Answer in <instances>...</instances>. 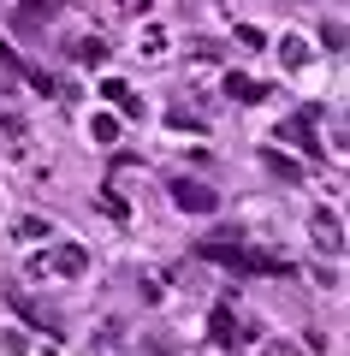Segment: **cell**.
I'll use <instances>...</instances> for the list:
<instances>
[{
	"mask_svg": "<svg viewBox=\"0 0 350 356\" xmlns=\"http://www.w3.org/2000/svg\"><path fill=\"white\" fill-rule=\"evenodd\" d=\"M309 232H315V250H321V255H344V226H338L333 208H315V214H309Z\"/></svg>",
	"mask_w": 350,
	"mask_h": 356,
	"instance_id": "3",
	"label": "cell"
},
{
	"mask_svg": "<svg viewBox=\"0 0 350 356\" xmlns=\"http://www.w3.org/2000/svg\"><path fill=\"white\" fill-rule=\"evenodd\" d=\"M173 202L184 208V214H214V208H220V196H214L202 178H173Z\"/></svg>",
	"mask_w": 350,
	"mask_h": 356,
	"instance_id": "2",
	"label": "cell"
},
{
	"mask_svg": "<svg viewBox=\"0 0 350 356\" xmlns=\"http://www.w3.org/2000/svg\"><path fill=\"white\" fill-rule=\"evenodd\" d=\"M303 60H309V42H303V36H279V65H285V72H297Z\"/></svg>",
	"mask_w": 350,
	"mask_h": 356,
	"instance_id": "8",
	"label": "cell"
},
{
	"mask_svg": "<svg viewBox=\"0 0 350 356\" xmlns=\"http://www.w3.org/2000/svg\"><path fill=\"white\" fill-rule=\"evenodd\" d=\"M285 143H297L303 154H321V143H315V113H297V119H285Z\"/></svg>",
	"mask_w": 350,
	"mask_h": 356,
	"instance_id": "6",
	"label": "cell"
},
{
	"mask_svg": "<svg viewBox=\"0 0 350 356\" xmlns=\"http://www.w3.org/2000/svg\"><path fill=\"white\" fill-rule=\"evenodd\" d=\"M208 339H214V344H232V339H238V315H232V297H220V303L208 309Z\"/></svg>",
	"mask_w": 350,
	"mask_h": 356,
	"instance_id": "4",
	"label": "cell"
},
{
	"mask_svg": "<svg viewBox=\"0 0 350 356\" xmlns=\"http://www.w3.org/2000/svg\"><path fill=\"white\" fill-rule=\"evenodd\" d=\"M267 356H297V350H291V344H267Z\"/></svg>",
	"mask_w": 350,
	"mask_h": 356,
	"instance_id": "15",
	"label": "cell"
},
{
	"mask_svg": "<svg viewBox=\"0 0 350 356\" xmlns=\"http://www.w3.org/2000/svg\"><path fill=\"white\" fill-rule=\"evenodd\" d=\"M225 95H232V102H262V89H255L244 72H225Z\"/></svg>",
	"mask_w": 350,
	"mask_h": 356,
	"instance_id": "9",
	"label": "cell"
},
{
	"mask_svg": "<svg viewBox=\"0 0 350 356\" xmlns=\"http://www.w3.org/2000/svg\"><path fill=\"white\" fill-rule=\"evenodd\" d=\"M48 13H54L48 0H24V6H18V18H24V24H42V18H48Z\"/></svg>",
	"mask_w": 350,
	"mask_h": 356,
	"instance_id": "11",
	"label": "cell"
},
{
	"mask_svg": "<svg viewBox=\"0 0 350 356\" xmlns=\"http://www.w3.org/2000/svg\"><path fill=\"white\" fill-rule=\"evenodd\" d=\"M89 131H95V143H119V125H113L107 113H101V119H95V125H89Z\"/></svg>",
	"mask_w": 350,
	"mask_h": 356,
	"instance_id": "12",
	"label": "cell"
},
{
	"mask_svg": "<svg viewBox=\"0 0 350 356\" xmlns=\"http://www.w3.org/2000/svg\"><path fill=\"white\" fill-rule=\"evenodd\" d=\"M262 166H267L273 178H285V184H303V161H285L279 149H262Z\"/></svg>",
	"mask_w": 350,
	"mask_h": 356,
	"instance_id": "7",
	"label": "cell"
},
{
	"mask_svg": "<svg viewBox=\"0 0 350 356\" xmlns=\"http://www.w3.org/2000/svg\"><path fill=\"white\" fill-rule=\"evenodd\" d=\"M30 273H54V280H83V273H89V255L77 250V243H60V250L36 255V261H30Z\"/></svg>",
	"mask_w": 350,
	"mask_h": 356,
	"instance_id": "1",
	"label": "cell"
},
{
	"mask_svg": "<svg viewBox=\"0 0 350 356\" xmlns=\"http://www.w3.org/2000/svg\"><path fill=\"white\" fill-rule=\"evenodd\" d=\"M101 95H107V107H119L125 119H143V102H137V89H131V83L107 77V83H101Z\"/></svg>",
	"mask_w": 350,
	"mask_h": 356,
	"instance_id": "5",
	"label": "cell"
},
{
	"mask_svg": "<svg viewBox=\"0 0 350 356\" xmlns=\"http://www.w3.org/2000/svg\"><path fill=\"white\" fill-rule=\"evenodd\" d=\"M77 60H83V65H101V60H107V42H95V36L77 42Z\"/></svg>",
	"mask_w": 350,
	"mask_h": 356,
	"instance_id": "10",
	"label": "cell"
},
{
	"mask_svg": "<svg viewBox=\"0 0 350 356\" xmlns=\"http://www.w3.org/2000/svg\"><path fill=\"white\" fill-rule=\"evenodd\" d=\"M143 54H166V30H143Z\"/></svg>",
	"mask_w": 350,
	"mask_h": 356,
	"instance_id": "13",
	"label": "cell"
},
{
	"mask_svg": "<svg viewBox=\"0 0 350 356\" xmlns=\"http://www.w3.org/2000/svg\"><path fill=\"white\" fill-rule=\"evenodd\" d=\"M119 13H131V18H143V13H149V0H119Z\"/></svg>",
	"mask_w": 350,
	"mask_h": 356,
	"instance_id": "14",
	"label": "cell"
}]
</instances>
